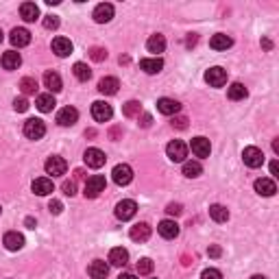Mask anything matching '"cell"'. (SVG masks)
Instances as JSON below:
<instances>
[{
  "label": "cell",
  "mask_w": 279,
  "mask_h": 279,
  "mask_svg": "<svg viewBox=\"0 0 279 279\" xmlns=\"http://www.w3.org/2000/svg\"><path fill=\"white\" fill-rule=\"evenodd\" d=\"M205 81H207L212 87H223L227 83V70L214 65V68H210L207 72H205Z\"/></svg>",
  "instance_id": "9c48e42d"
},
{
  "label": "cell",
  "mask_w": 279,
  "mask_h": 279,
  "mask_svg": "<svg viewBox=\"0 0 279 279\" xmlns=\"http://www.w3.org/2000/svg\"><path fill=\"white\" fill-rule=\"evenodd\" d=\"M112 177H114V183H118V186H129L131 179H133V170H131L129 164H118L114 168Z\"/></svg>",
  "instance_id": "8992f818"
},
{
  "label": "cell",
  "mask_w": 279,
  "mask_h": 279,
  "mask_svg": "<svg viewBox=\"0 0 279 279\" xmlns=\"http://www.w3.org/2000/svg\"><path fill=\"white\" fill-rule=\"evenodd\" d=\"M35 105H38V109L42 114H48V112H53V109H55L57 102H55L53 94H40L38 100H35Z\"/></svg>",
  "instance_id": "f546056e"
},
{
  "label": "cell",
  "mask_w": 279,
  "mask_h": 279,
  "mask_svg": "<svg viewBox=\"0 0 279 279\" xmlns=\"http://www.w3.org/2000/svg\"><path fill=\"white\" fill-rule=\"evenodd\" d=\"M164 48H166V38L161 33H155V35H151L149 42H146V50L149 53H164Z\"/></svg>",
  "instance_id": "4316f807"
},
{
  "label": "cell",
  "mask_w": 279,
  "mask_h": 279,
  "mask_svg": "<svg viewBox=\"0 0 279 279\" xmlns=\"http://www.w3.org/2000/svg\"><path fill=\"white\" fill-rule=\"evenodd\" d=\"M44 85L50 90V94H57V92H61V87H63V83H61V77L57 75V72H53V70H48L46 75H44Z\"/></svg>",
  "instance_id": "484cf974"
},
{
  "label": "cell",
  "mask_w": 279,
  "mask_h": 279,
  "mask_svg": "<svg viewBox=\"0 0 279 279\" xmlns=\"http://www.w3.org/2000/svg\"><path fill=\"white\" fill-rule=\"evenodd\" d=\"M118 279H137V277H135V275H131V273H122Z\"/></svg>",
  "instance_id": "db71d44e"
},
{
  "label": "cell",
  "mask_w": 279,
  "mask_h": 279,
  "mask_svg": "<svg viewBox=\"0 0 279 279\" xmlns=\"http://www.w3.org/2000/svg\"><path fill=\"white\" fill-rule=\"evenodd\" d=\"M140 68H142L146 75H157L164 68V61L159 59V57H153V59H142L140 61Z\"/></svg>",
  "instance_id": "f1b7e54d"
},
{
  "label": "cell",
  "mask_w": 279,
  "mask_h": 279,
  "mask_svg": "<svg viewBox=\"0 0 279 279\" xmlns=\"http://www.w3.org/2000/svg\"><path fill=\"white\" fill-rule=\"evenodd\" d=\"M201 172H203V166L199 161H183V175H186L188 179H196Z\"/></svg>",
  "instance_id": "d6a6232c"
},
{
  "label": "cell",
  "mask_w": 279,
  "mask_h": 279,
  "mask_svg": "<svg viewBox=\"0 0 279 279\" xmlns=\"http://www.w3.org/2000/svg\"><path fill=\"white\" fill-rule=\"evenodd\" d=\"M0 63H3L5 70H18L22 65V57H20V53H16V50H7L3 55V59H0Z\"/></svg>",
  "instance_id": "ffe728a7"
},
{
  "label": "cell",
  "mask_w": 279,
  "mask_h": 279,
  "mask_svg": "<svg viewBox=\"0 0 279 279\" xmlns=\"http://www.w3.org/2000/svg\"><path fill=\"white\" fill-rule=\"evenodd\" d=\"M92 116H94V120L96 122H107V120H112V116H114V109L109 102L105 100H96L92 105Z\"/></svg>",
  "instance_id": "277c9868"
},
{
  "label": "cell",
  "mask_w": 279,
  "mask_h": 279,
  "mask_svg": "<svg viewBox=\"0 0 279 279\" xmlns=\"http://www.w3.org/2000/svg\"><path fill=\"white\" fill-rule=\"evenodd\" d=\"M83 159H85V164L90 168H102V166H105V161H107V155L100 149H87Z\"/></svg>",
  "instance_id": "30bf717a"
},
{
  "label": "cell",
  "mask_w": 279,
  "mask_h": 279,
  "mask_svg": "<svg viewBox=\"0 0 279 279\" xmlns=\"http://www.w3.org/2000/svg\"><path fill=\"white\" fill-rule=\"evenodd\" d=\"M26 227H31V229H35V220H33V218H26Z\"/></svg>",
  "instance_id": "11a10c76"
},
{
  "label": "cell",
  "mask_w": 279,
  "mask_h": 279,
  "mask_svg": "<svg viewBox=\"0 0 279 279\" xmlns=\"http://www.w3.org/2000/svg\"><path fill=\"white\" fill-rule=\"evenodd\" d=\"M90 57H92L94 61H98V63H100V61H105V59H107V50H105V48H100V46H94V48L90 50Z\"/></svg>",
  "instance_id": "74e56055"
},
{
  "label": "cell",
  "mask_w": 279,
  "mask_h": 279,
  "mask_svg": "<svg viewBox=\"0 0 279 279\" xmlns=\"http://www.w3.org/2000/svg\"><path fill=\"white\" fill-rule=\"evenodd\" d=\"M53 53L57 57H68L72 53V42L68 38H55L53 40Z\"/></svg>",
  "instance_id": "d4e9b609"
},
{
  "label": "cell",
  "mask_w": 279,
  "mask_h": 279,
  "mask_svg": "<svg viewBox=\"0 0 279 279\" xmlns=\"http://www.w3.org/2000/svg\"><path fill=\"white\" fill-rule=\"evenodd\" d=\"M151 124V116L149 114H144V118H142V127H149Z\"/></svg>",
  "instance_id": "816d5d0a"
},
{
  "label": "cell",
  "mask_w": 279,
  "mask_h": 279,
  "mask_svg": "<svg viewBox=\"0 0 279 279\" xmlns=\"http://www.w3.org/2000/svg\"><path fill=\"white\" fill-rule=\"evenodd\" d=\"M44 133H46V124L40 118H31L24 122V135L28 140H40V137H44Z\"/></svg>",
  "instance_id": "3957f363"
},
{
  "label": "cell",
  "mask_w": 279,
  "mask_h": 279,
  "mask_svg": "<svg viewBox=\"0 0 279 279\" xmlns=\"http://www.w3.org/2000/svg\"><path fill=\"white\" fill-rule=\"evenodd\" d=\"M0 42H3V31H0Z\"/></svg>",
  "instance_id": "6f0895ef"
},
{
  "label": "cell",
  "mask_w": 279,
  "mask_h": 279,
  "mask_svg": "<svg viewBox=\"0 0 279 279\" xmlns=\"http://www.w3.org/2000/svg\"><path fill=\"white\" fill-rule=\"evenodd\" d=\"M172 127H177V129H188V118H186V116H179V118H175L172 120Z\"/></svg>",
  "instance_id": "f6af8a7d"
},
{
  "label": "cell",
  "mask_w": 279,
  "mask_h": 279,
  "mask_svg": "<svg viewBox=\"0 0 279 279\" xmlns=\"http://www.w3.org/2000/svg\"><path fill=\"white\" fill-rule=\"evenodd\" d=\"M75 179H77V181H83V179H85V172L81 170V168H79V170H75Z\"/></svg>",
  "instance_id": "681fc988"
},
{
  "label": "cell",
  "mask_w": 279,
  "mask_h": 279,
  "mask_svg": "<svg viewBox=\"0 0 279 279\" xmlns=\"http://www.w3.org/2000/svg\"><path fill=\"white\" fill-rule=\"evenodd\" d=\"M87 273H90L92 279H105L109 275V264L102 260H94L90 266H87Z\"/></svg>",
  "instance_id": "2e32d148"
},
{
  "label": "cell",
  "mask_w": 279,
  "mask_h": 279,
  "mask_svg": "<svg viewBox=\"0 0 279 279\" xmlns=\"http://www.w3.org/2000/svg\"><path fill=\"white\" fill-rule=\"evenodd\" d=\"M53 190H55L53 179H48V177H40V179L33 181V192L38 196H46V194L53 192Z\"/></svg>",
  "instance_id": "cb8c5ba5"
},
{
  "label": "cell",
  "mask_w": 279,
  "mask_h": 279,
  "mask_svg": "<svg viewBox=\"0 0 279 279\" xmlns=\"http://www.w3.org/2000/svg\"><path fill=\"white\" fill-rule=\"evenodd\" d=\"M201 279H223V275H220V270H216V268H205L201 273Z\"/></svg>",
  "instance_id": "60d3db41"
},
{
  "label": "cell",
  "mask_w": 279,
  "mask_h": 279,
  "mask_svg": "<svg viewBox=\"0 0 279 279\" xmlns=\"http://www.w3.org/2000/svg\"><path fill=\"white\" fill-rule=\"evenodd\" d=\"M5 247L9 249V251H20L22 247H24V236L18 231H9V233H5Z\"/></svg>",
  "instance_id": "7402d4cb"
},
{
  "label": "cell",
  "mask_w": 279,
  "mask_h": 279,
  "mask_svg": "<svg viewBox=\"0 0 279 279\" xmlns=\"http://www.w3.org/2000/svg\"><path fill=\"white\" fill-rule=\"evenodd\" d=\"M247 87L242 85V83H231L229 87H227V96H229L231 100H242V98H247Z\"/></svg>",
  "instance_id": "1f68e13d"
},
{
  "label": "cell",
  "mask_w": 279,
  "mask_h": 279,
  "mask_svg": "<svg viewBox=\"0 0 279 279\" xmlns=\"http://www.w3.org/2000/svg\"><path fill=\"white\" fill-rule=\"evenodd\" d=\"M122 114L127 116V118H135V116L142 114V105H140L137 100H129V102H124Z\"/></svg>",
  "instance_id": "d590c367"
},
{
  "label": "cell",
  "mask_w": 279,
  "mask_h": 279,
  "mask_svg": "<svg viewBox=\"0 0 279 279\" xmlns=\"http://www.w3.org/2000/svg\"><path fill=\"white\" fill-rule=\"evenodd\" d=\"M255 192H258L260 196H273V194L277 192V186H275L273 179L262 177V179L255 181Z\"/></svg>",
  "instance_id": "44dd1931"
},
{
  "label": "cell",
  "mask_w": 279,
  "mask_h": 279,
  "mask_svg": "<svg viewBox=\"0 0 279 279\" xmlns=\"http://www.w3.org/2000/svg\"><path fill=\"white\" fill-rule=\"evenodd\" d=\"M273 151L279 155V137H275V140H273Z\"/></svg>",
  "instance_id": "f5cc1de1"
},
{
  "label": "cell",
  "mask_w": 279,
  "mask_h": 279,
  "mask_svg": "<svg viewBox=\"0 0 279 279\" xmlns=\"http://www.w3.org/2000/svg\"><path fill=\"white\" fill-rule=\"evenodd\" d=\"M166 212H168V214H170V216H179L181 214V205L179 203H170V205H168V207H166Z\"/></svg>",
  "instance_id": "bcb514c9"
},
{
  "label": "cell",
  "mask_w": 279,
  "mask_h": 279,
  "mask_svg": "<svg viewBox=\"0 0 279 279\" xmlns=\"http://www.w3.org/2000/svg\"><path fill=\"white\" fill-rule=\"evenodd\" d=\"M20 16L24 22H35L40 18V9H38V5L35 3H22L20 7Z\"/></svg>",
  "instance_id": "83f0119b"
},
{
  "label": "cell",
  "mask_w": 279,
  "mask_h": 279,
  "mask_svg": "<svg viewBox=\"0 0 279 279\" xmlns=\"http://www.w3.org/2000/svg\"><path fill=\"white\" fill-rule=\"evenodd\" d=\"M118 87H120V81L116 77H105L98 81V92L105 94V96H114V94L118 92Z\"/></svg>",
  "instance_id": "5bb4252c"
},
{
  "label": "cell",
  "mask_w": 279,
  "mask_h": 279,
  "mask_svg": "<svg viewBox=\"0 0 279 279\" xmlns=\"http://www.w3.org/2000/svg\"><path fill=\"white\" fill-rule=\"evenodd\" d=\"M112 18H114V5L100 3L96 9H94V20H96L98 24H107V22H112Z\"/></svg>",
  "instance_id": "8fae6325"
},
{
  "label": "cell",
  "mask_w": 279,
  "mask_h": 279,
  "mask_svg": "<svg viewBox=\"0 0 279 279\" xmlns=\"http://www.w3.org/2000/svg\"><path fill=\"white\" fill-rule=\"evenodd\" d=\"M190 146H192V153L196 157H210V153H212V144L207 137H194Z\"/></svg>",
  "instance_id": "9a60e30c"
},
{
  "label": "cell",
  "mask_w": 279,
  "mask_h": 279,
  "mask_svg": "<svg viewBox=\"0 0 279 279\" xmlns=\"http://www.w3.org/2000/svg\"><path fill=\"white\" fill-rule=\"evenodd\" d=\"M277 172H279V164H277V161H273V164H270V175L277 177Z\"/></svg>",
  "instance_id": "c3c4849f"
},
{
  "label": "cell",
  "mask_w": 279,
  "mask_h": 279,
  "mask_svg": "<svg viewBox=\"0 0 279 279\" xmlns=\"http://www.w3.org/2000/svg\"><path fill=\"white\" fill-rule=\"evenodd\" d=\"M20 90H22V94L31 96V94L38 92V81H35L33 77H24V79L20 81Z\"/></svg>",
  "instance_id": "e575fe53"
},
{
  "label": "cell",
  "mask_w": 279,
  "mask_h": 279,
  "mask_svg": "<svg viewBox=\"0 0 279 279\" xmlns=\"http://www.w3.org/2000/svg\"><path fill=\"white\" fill-rule=\"evenodd\" d=\"M13 109H16V112H26V109H28V100L24 98V96H20V98H16V100H13Z\"/></svg>",
  "instance_id": "b9f144b4"
},
{
  "label": "cell",
  "mask_w": 279,
  "mask_h": 279,
  "mask_svg": "<svg viewBox=\"0 0 279 279\" xmlns=\"http://www.w3.org/2000/svg\"><path fill=\"white\" fill-rule=\"evenodd\" d=\"M210 216L216 220V223H227L229 220V210L225 205H212L210 207Z\"/></svg>",
  "instance_id": "836d02e7"
},
{
  "label": "cell",
  "mask_w": 279,
  "mask_h": 279,
  "mask_svg": "<svg viewBox=\"0 0 279 279\" xmlns=\"http://www.w3.org/2000/svg\"><path fill=\"white\" fill-rule=\"evenodd\" d=\"M166 153H168V157H170V161H186L188 146L183 144L181 140H172V142L166 146Z\"/></svg>",
  "instance_id": "5b68a950"
},
{
  "label": "cell",
  "mask_w": 279,
  "mask_h": 279,
  "mask_svg": "<svg viewBox=\"0 0 279 279\" xmlns=\"http://www.w3.org/2000/svg\"><path fill=\"white\" fill-rule=\"evenodd\" d=\"M231 44H233V40L229 38V35H225V33H216L214 38L210 40V46L214 50H227Z\"/></svg>",
  "instance_id": "4dcf8cb0"
},
{
  "label": "cell",
  "mask_w": 279,
  "mask_h": 279,
  "mask_svg": "<svg viewBox=\"0 0 279 279\" xmlns=\"http://www.w3.org/2000/svg\"><path fill=\"white\" fill-rule=\"evenodd\" d=\"M61 210H63V205H61V201H57V199H53V201H50L48 203V212H50V214H61Z\"/></svg>",
  "instance_id": "ee69618b"
},
{
  "label": "cell",
  "mask_w": 279,
  "mask_h": 279,
  "mask_svg": "<svg viewBox=\"0 0 279 279\" xmlns=\"http://www.w3.org/2000/svg\"><path fill=\"white\" fill-rule=\"evenodd\" d=\"M72 72H75V77L79 79V81H83V83H85V81H90L92 79V70L90 68H87V65L85 63H75V68H72Z\"/></svg>",
  "instance_id": "8d00e7d4"
},
{
  "label": "cell",
  "mask_w": 279,
  "mask_h": 279,
  "mask_svg": "<svg viewBox=\"0 0 279 279\" xmlns=\"http://www.w3.org/2000/svg\"><path fill=\"white\" fill-rule=\"evenodd\" d=\"M0 212H3V210H0Z\"/></svg>",
  "instance_id": "680465c9"
},
{
  "label": "cell",
  "mask_w": 279,
  "mask_h": 279,
  "mask_svg": "<svg viewBox=\"0 0 279 279\" xmlns=\"http://www.w3.org/2000/svg\"><path fill=\"white\" fill-rule=\"evenodd\" d=\"M129 262V251L122 247H116L109 251V264L112 266H124V264Z\"/></svg>",
  "instance_id": "603a6c76"
},
{
  "label": "cell",
  "mask_w": 279,
  "mask_h": 279,
  "mask_svg": "<svg viewBox=\"0 0 279 279\" xmlns=\"http://www.w3.org/2000/svg\"><path fill=\"white\" fill-rule=\"evenodd\" d=\"M242 159H245V164L249 168H260L264 164V153L258 146H247V149L242 151Z\"/></svg>",
  "instance_id": "7a4b0ae2"
},
{
  "label": "cell",
  "mask_w": 279,
  "mask_h": 279,
  "mask_svg": "<svg viewBox=\"0 0 279 279\" xmlns=\"http://www.w3.org/2000/svg\"><path fill=\"white\" fill-rule=\"evenodd\" d=\"M9 40H11L13 46L22 48V46H28V44H31V33H28L26 28H18V26H16V28H13V31H11Z\"/></svg>",
  "instance_id": "d6986e66"
},
{
  "label": "cell",
  "mask_w": 279,
  "mask_h": 279,
  "mask_svg": "<svg viewBox=\"0 0 279 279\" xmlns=\"http://www.w3.org/2000/svg\"><path fill=\"white\" fill-rule=\"evenodd\" d=\"M157 231H159V236H161V238L172 240V238H177V236H179V225L175 223V220H161L159 227H157Z\"/></svg>",
  "instance_id": "4fadbf2b"
},
{
  "label": "cell",
  "mask_w": 279,
  "mask_h": 279,
  "mask_svg": "<svg viewBox=\"0 0 279 279\" xmlns=\"http://www.w3.org/2000/svg\"><path fill=\"white\" fill-rule=\"evenodd\" d=\"M61 190H63V194H68V196H75V194H77V183H75V181H63Z\"/></svg>",
  "instance_id": "7bdbcfd3"
},
{
  "label": "cell",
  "mask_w": 279,
  "mask_h": 279,
  "mask_svg": "<svg viewBox=\"0 0 279 279\" xmlns=\"http://www.w3.org/2000/svg\"><path fill=\"white\" fill-rule=\"evenodd\" d=\"M196 40H199V38H196V35L192 33V35H190V38H188V46H194V44H196Z\"/></svg>",
  "instance_id": "f907efd6"
},
{
  "label": "cell",
  "mask_w": 279,
  "mask_h": 279,
  "mask_svg": "<svg viewBox=\"0 0 279 279\" xmlns=\"http://www.w3.org/2000/svg\"><path fill=\"white\" fill-rule=\"evenodd\" d=\"M157 109H159V114H164V116H175L181 109V102L175 98H159Z\"/></svg>",
  "instance_id": "e0dca14e"
},
{
  "label": "cell",
  "mask_w": 279,
  "mask_h": 279,
  "mask_svg": "<svg viewBox=\"0 0 279 279\" xmlns=\"http://www.w3.org/2000/svg\"><path fill=\"white\" fill-rule=\"evenodd\" d=\"M251 279H266V277H262V275H253Z\"/></svg>",
  "instance_id": "9f6ffc18"
},
{
  "label": "cell",
  "mask_w": 279,
  "mask_h": 279,
  "mask_svg": "<svg viewBox=\"0 0 279 279\" xmlns=\"http://www.w3.org/2000/svg\"><path fill=\"white\" fill-rule=\"evenodd\" d=\"M129 236L133 242H146L151 238V227L146 225V223H137L131 227V231H129Z\"/></svg>",
  "instance_id": "ac0fdd59"
},
{
  "label": "cell",
  "mask_w": 279,
  "mask_h": 279,
  "mask_svg": "<svg viewBox=\"0 0 279 279\" xmlns=\"http://www.w3.org/2000/svg\"><path fill=\"white\" fill-rule=\"evenodd\" d=\"M65 170H68V164H65L63 157H59V155L48 157V161H46V172L48 175H53V177H61V175H65Z\"/></svg>",
  "instance_id": "ba28073f"
},
{
  "label": "cell",
  "mask_w": 279,
  "mask_h": 279,
  "mask_svg": "<svg viewBox=\"0 0 279 279\" xmlns=\"http://www.w3.org/2000/svg\"><path fill=\"white\" fill-rule=\"evenodd\" d=\"M44 28H48V31L59 28V18H57V16H46V18H44Z\"/></svg>",
  "instance_id": "ab89813d"
},
{
  "label": "cell",
  "mask_w": 279,
  "mask_h": 279,
  "mask_svg": "<svg viewBox=\"0 0 279 279\" xmlns=\"http://www.w3.org/2000/svg\"><path fill=\"white\" fill-rule=\"evenodd\" d=\"M79 120V112L75 107H63L59 109V114H57V122L61 124V127H72Z\"/></svg>",
  "instance_id": "7c38bea8"
},
{
  "label": "cell",
  "mask_w": 279,
  "mask_h": 279,
  "mask_svg": "<svg viewBox=\"0 0 279 279\" xmlns=\"http://www.w3.org/2000/svg\"><path fill=\"white\" fill-rule=\"evenodd\" d=\"M105 188H107L105 177L102 175H94V177L85 181L83 194H85V199H96V196H100V192H105Z\"/></svg>",
  "instance_id": "6da1fadb"
},
{
  "label": "cell",
  "mask_w": 279,
  "mask_h": 279,
  "mask_svg": "<svg viewBox=\"0 0 279 279\" xmlns=\"http://www.w3.org/2000/svg\"><path fill=\"white\" fill-rule=\"evenodd\" d=\"M151 270H153V262L149 258H142V260L137 262V273L140 275H149Z\"/></svg>",
  "instance_id": "f35d334b"
},
{
  "label": "cell",
  "mask_w": 279,
  "mask_h": 279,
  "mask_svg": "<svg viewBox=\"0 0 279 279\" xmlns=\"http://www.w3.org/2000/svg\"><path fill=\"white\" fill-rule=\"evenodd\" d=\"M135 212H137V203L131 201V199H124V201H120L118 205H116V216H118L120 220H131L135 216Z\"/></svg>",
  "instance_id": "52a82bcc"
},
{
  "label": "cell",
  "mask_w": 279,
  "mask_h": 279,
  "mask_svg": "<svg viewBox=\"0 0 279 279\" xmlns=\"http://www.w3.org/2000/svg\"><path fill=\"white\" fill-rule=\"evenodd\" d=\"M207 253H210V258H220V253H223V251H220V247H210L207 249Z\"/></svg>",
  "instance_id": "7dc6e473"
}]
</instances>
